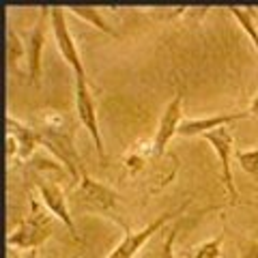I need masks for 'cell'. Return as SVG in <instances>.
Returning <instances> with one entry per match:
<instances>
[{"instance_id":"obj_8","label":"cell","mask_w":258,"mask_h":258,"mask_svg":"<svg viewBox=\"0 0 258 258\" xmlns=\"http://www.w3.org/2000/svg\"><path fill=\"white\" fill-rule=\"evenodd\" d=\"M35 185L39 189V196H41V203L45 205V209L50 211L56 220H60V224L69 230V235L74 237L78 243H82V237L78 235L76 230V224H74V215L69 211V205H67V198H64V191L56 185L54 181H47V179H35Z\"/></svg>"},{"instance_id":"obj_1","label":"cell","mask_w":258,"mask_h":258,"mask_svg":"<svg viewBox=\"0 0 258 258\" xmlns=\"http://www.w3.org/2000/svg\"><path fill=\"white\" fill-rule=\"evenodd\" d=\"M43 127L45 129H39L43 136V144L67 166L69 174L76 181H80L78 174H82L84 168L80 166V157L74 149V129H71V125H64V118L56 114V116H47L43 120Z\"/></svg>"},{"instance_id":"obj_6","label":"cell","mask_w":258,"mask_h":258,"mask_svg":"<svg viewBox=\"0 0 258 258\" xmlns=\"http://www.w3.org/2000/svg\"><path fill=\"white\" fill-rule=\"evenodd\" d=\"M76 112H78V120L82 123V127L91 134L97 155H99L101 161H106V149H103L99 120H97V106H95L91 86H88V78H76Z\"/></svg>"},{"instance_id":"obj_2","label":"cell","mask_w":258,"mask_h":258,"mask_svg":"<svg viewBox=\"0 0 258 258\" xmlns=\"http://www.w3.org/2000/svg\"><path fill=\"white\" fill-rule=\"evenodd\" d=\"M52 235H54L52 215L41 211L37 205V200H32L30 215L11 232L9 237H7V245L13 247V249H32V247L43 245Z\"/></svg>"},{"instance_id":"obj_5","label":"cell","mask_w":258,"mask_h":258,"mask_svg":"<svg viewBox=\"0 0 258 258\" xmlns=\"http://www.w3.org/2000/svg\"><path fill=\"white\" fill-rule=\"evenodd\" d=\"M50 28L54 32V41L62 56V60L74 71V78H86L82 56L78 52V43L67 26V9H62V7H50Z\"/></svg>"},{"instance_id":"obj_16","label":"cell","mask_w":258,"mask_h":258,"mask_svg":"<svg viewBox=\"0 0 258 258\" xmlns=\"http://www.w3.org/2000/svg\"><path fill=\"white\" fill-rule=\"evenodd\" d=\"M7 41H9V45H7V60H9V71H13V74H18V64L20 60L26 56V47H24V43L20 41L18 32L15 30H9V37H7Z\"/></svg>"},{"instance_id":"obj_20","label":"cell","mask_w":258,"mask_h":258,"mask_svg":"<svg viewBox=\"0 0 258 258\" xmlns=\"http://www.w3.org/2000/svg\"><path fill=\"white\" fill-rule=\"evenodd\" d=\"M249 114H252V116H258V93H256V97L252 99V103H249Z\"/></svg>"},{"instance_id":"obj_3","label":"cell","mask_w":258,"mask_h":258,"mask_svg":"<svg viewBox=\"0 0 258 258\" xmlns=\"http://www.w3.org/2000/svg\"><path fill=\"white\" fill-rule=\"evenodd\" d=\"M71 200L78 209H88V211L97 213H110L116 209L118 203V194L108 187L106 183L91 179L86 172L80 174L78 187L71 194Z\"/></svg>"},{"instance_id":"obj_7","label":"cell","mask_w":258,"mask_h":258,"mask_svg":"<svg viewBox=\"0 0 258 258\" xmlns=\"http://www.w3.org/2000/svg\"><path fill=\"white\" fill-rule=\"evenodd\" d=\"M39 144H43V136L39 129L7 116V159L26 161Z\"/></svg>"},{"instance_id":"obj_13","label":"cell","mask_w":258,"mask_h":258,"mask_svg":"<svg viewBox=\"0 0 258 258\" xmlns=\"http://www.w3.org/2000/svg\"><path fill=\"white\" fill-rule=\"evenodd\" d=\"M176 232H179V228L176 226H172V228L166 230H159L155 237H153L147 247L140 249V254L136 258H174V239H176Z\"/></svg>"},{"instance_id":"obj_12","label":"cell","mask_w":258,"mask_h":258,"mask_svg":"<svg viewBox=\"0 0 258 258\" xmlns=\"http://www.w3.org/2000/svg\"><path fill=\"white\" fill-rule=\"evenodd\" d=\"M249 110L245 112H228V114H215V116H209V118H189V120H183L176 136H183V138H191V136H205L207 132H213V129H220L226 127L228 123H237V120H243L249 118Z\"/></svg>"},{"instance_id":"obj_17","label":"cell","mask_w":258,"mask_h":258,"mask_svg":"<svg viewBox=\"0 0 258 258\" xmlns=\"http://www.w3.org/2000/svg\"><path fill=\"white\" fill-rule=\"evenodd\" d=\"M237 164L241 166V170L247 172L249 176H254L258 181V151L249 149V151H235Z\"/></svg>"},{"instance_id":"obj_19","label":"cell","mask_w":258,"mask_h":258,"mask_svg":"<svg viewBox=\"0 0 258 258\" xmlns=\"http://www.w3.org/2000/svg\"><path fill=\"white\" fill-rule=\"evenodd\" d=\"M239 258H258V237H243L235 232Z\"/></svg>"},{"instance_id":"obj_10","label":"cell","mask_w":258,"mask_h":258,"mask_svg":"<svg viewBox=\"0 0 258 258\" xmlns=\"http://www.w3.org/2000/svg\"><path fill=\"white\" fill-rule=\"evenodd\" d=\"M203 138L211 144L215 149V153L220 155L224 187L228 191L232 203H239V189L235 185V179H232V168H230V157H232V153H235V138H232V134L226 127H220V129H213V132H207Z\"/></svg>"},{"instance_id":"obj_11","label":"cell","mask_w":258,"mask_h":258,"mask_svg":"<svg viewBox=\"0 0 258 258\" xmlns=\"http://www.w3.org/2000/svg\"><path fill=\"white\" fill-rule=\"evenodd\" d=\"M47 22H50V7H43L39 11V18L35 22L30 37H28V78L32 84H39L41 78V54L45 45V32H47Z\"/></svg>"},{"instance_id":"obj_21","label":"cell","mask_w":258,"mask_h":258,"mask_svg":"<svg viewBox=\"0 0 258 258\" xmlns=\"http://www.w3.org/2000/svg\"><path fill=\"white\" fill-rule=\"evenodd\" d=\"M256 151H258V144H256Z\"/></svg>"},{"instance_id":"obj_18","label":"cell","mask_w":258,"mask_h":258,"mask_svg":"<svg viewBox=\"0 0 258 258\" xmlns=\"http://www.w3.org/2000/svg\"><path fill=\"white\" fill-rule=\"evenodd\" d=\"M222 241H224V235H217L215 239L200 243L196 247V254H194V258H220L222 256Z\"/></svg>"},{"instance_id":"obj_9","label":"cell","mask_w":258,"mask_h":258,"mask_svg":"<svg viewBox=\"0 0 258 258\" xmlns=\"http://www.w3.org/2000/svg\"><path fill=\"white\" fill-rule=\"evenodd\" d=\"M181 123H183V91H176L172 99L168 101L164 114H161V118H159L157 132H155V136H153V140H151V147H153L155 157L164 155L168 142L176 136Z\"/></svg>"},{"instance_id":"obj_4","label":"cell","mask_w":258,"mask_h":258,"mask_svg":"<svg viewBox=\"0 0 258 258\" xmlns=\"http://www.w3.org/2000/svg\"><path fill=\"white\" fill-rule=\"evenodd\" d=\"M191 203V200H185V203L179 207V209H174V211H168V213H161L159 217H155L151 224H147L142 230L138 232H132V230H127L125 232V237L120 239V243L112 249V252L106 256V258H136L140 254V249L149 243V241L157 235L159 230H164L166 228V224L170 222V220H176L179 215H183V211L187 209V205Z\"/></svg>"},{"instance_id":"obj_14","label":"cell","mask_w":258,"mask_h":258,"mask_svg":"<svg viewBox=\"0 0 258 258\" xmlns=\"http://www.w3.org/2000/svg\"><path fill=\"white\" fill-rule=\"evenodd\" d=\"M228 13L237 20L241 30L249 37V41L254 43L258 52V26H256V11L252 7H228Z\"/></svg>"},{"instance_id":"obj_15","label":"cell","mask_w":258,"mask_h":258,"mask_svg":"<svg viewBox=\"0 0 258 258\" xmlns=\"http://www.w3.org/2000/svg\"><path fill=\"white\" fill-rule=\"evenodd\" d=\"M69 13H74L76 18L88 22L91 26H95L101 32H106V35H110V37H118V32L103 20V15L99 13V9H95V7H74V9H69Z\"/></svg>"}]
</instances>
